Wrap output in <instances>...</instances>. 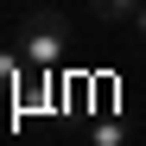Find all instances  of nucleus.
Returning <instances> with one entry per match:
<instances>
[{
  "label": "nucleus",
  "mask_w": 146,
  "mask_h": 146,
  "mask_svg": "<svg viewBox=\"0 0 146 146\" xmlns=\"http://www.w3.org/2000/svg\"><path fill=\"white\" fill-rule=\"evenodd\" d=\"M19 57H26L32 70H57L64 57H70V19L64 13H26L19 19Z\"/></svg>",
  "instance_id": "nucleus-1"
},
{
  "label": "nucleus",
  "mask_w": 146,
  "mask_h": 146,
  "mask_svg": "<svg viewBox=\"0 0 146 146\" xmlns=\"http://www.w3.org/2000/svg\"><path fill=\"white\" fill-rule=\"evenodd\" d=\"M89 7L102 13V19H133V7H140V0H89Z\"/></svg>",
  "instance_id": "nucleus-2"
},
{
  "label": "nucleus",
  "mask_w": 146,
  "mask_h": 146,
  "mask_svg": "<svg viewBox=\"0 0 146 146\" xmlns=\"http://www.w3.org/2000/svg\"><path fill=\"white\" fill-rule=\"evenodd\" d=\"M133 32L146 38V0H140V7H133Z\"/></svg>",
  "instance_id": "nucleus-3"
}]
</instances>
